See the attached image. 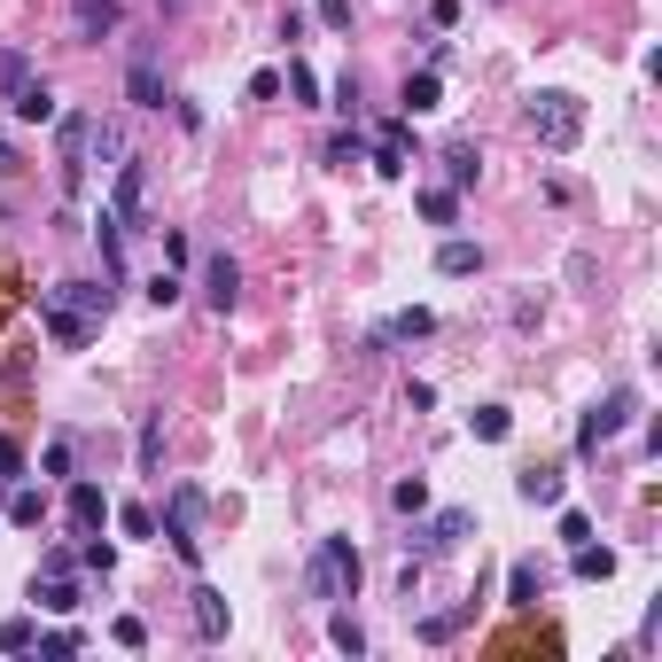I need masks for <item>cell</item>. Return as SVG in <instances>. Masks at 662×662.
I'll return each instance as SVG.
<instances>
[{
	"label": "cell",
	"mask_w": 662,
	"mask_h": 662,
	"mask_svg": "<svg viewBox=\"0 0 662 662\" xmlns=\"http://www.w3.org/2000/svg\"><path fill=\"white\" fill-rule=\"evenodd\" d=\"M312 16H319L327 32H351V0H312Z\"/></svg>",
	"instance_id": "f35d334b"
},
{
	"label": "cell",
	"mask_w": 662,
	"mask_h": 662,
	"mask_svg": "<svg viewBox=\"0 0 662 662\" xmlns=\"http://www.w3.org/2000/svg\"><path fill=\"white\" fill-rule=\"evenodd\" d=\"M359 156H367V133H359V125H344L336 141H327V164H336V172H351Z\"/></svg>",
	"instance_id": "e575fe53"
},
{
	"label": "cell",
	"mask_w": 662,
	"mask_h": 662,
	"mask_svg": "<svg viewBox=\"0 0 662 662\" xmlns=\"http://www.w3.org/2000/svg\"><path fill=\"white\" fill-rule=\"evenodd\" d=\"M507 601H515V608H538V601H546V569H538V561H515V569H507Z\"/></svg>",
	"instance_id": "4316f807"
},
{
	"label": "cell",
	"mask_w": 662,
	"mask_h": 662,
	"mask_svg": "<svg viewBox=\"0 0 662 662\" xmlns=\"http://www.w3.org/2000/svg\"><path fill=\"white\" fill-rule=\"evenodd\" d=\"M327 102H336V110H344V117L359 125V70H344V78H336V94H327Z\"/></svg>",
	"instance_id": "74e56055"
},
{
	"label": "cell",
	"mask_w": 662,
	"mask_h": 662,
	"mask_svg": "<svg viewBox=\"0 0 662 662\" xmlns=\"http://www.w3.org/2000/svg\"><path fill=\"white\" fill-rule=\"evenodd\" d=\"M40 319H47V336H55L63 351H87V336H94V319H78V312H63V304H47Z\"/></svg>",
	"instance_id": "7402d4cb"
},
{
	"label": "cell",
	"mask_w": 662,
	"mask_h": 662,
	"mask_svg": "<svg viewBox=\"0 0 662 662\" xmlns=\"http://www.w3.org/2000/svg\"><path fill=\"white\" fill-rule=\"evenodd\" d=\"M359 576H367V561H359L351 538H319L312 561H304V593L319 608H336V601H359Z\"/></svg>",
	"instance_id": "6da1fadb"
},
{
	"label": "cell",
	"mask_w": 662,
	"mask_h": 662,
	"mask_svg": "<svg viewBox=\"0 0 662 662\" xmlns=\"http://www.w3.org/2000/svg\"><path fill=\"white\" fill-rule=\"evenodd\" d=\"M327 647H336V654H351V662H359V654H367V631H359V616H344V608L327 616Z\"/></svg>",
	"instance_id": "d6a6232c"
},
{
	"label": "cell",
	"mask_w": 662,
	"mask_h": 662,
	"mask_svg": "<svg viewBox=\"0 0 662 662\" xmlns=\"http://www.w3.org/2000/svg\"><path fill=\"white\" fill-rule=\"evenodd\" d=\"M40 475H70V437H55V445L40 452Z\"/></svg>",
	"instance_id": "7bdbcfd3"
},
{
	"label": "cell",
	"mask_w": 662,
	"mask_h": 662,
	"mask_svg": "<svg viewBox=\"0 0 662 662\" xmlns=\"http://www.w3.org/2000/svg\"><path fill=\"white\" fill-rule=\"evenodd\" d=\"M9 117H16V125H47V117H55V87H47V78H32V87L9 102Z\"/></svg>",
	"instance_id": "603a6c76"
},
{
	"label": "cell",
	"mask_w": 662,
	"mask_h": 662,
	"mask_svg": "<svg viewBox=\"0 0 662 662\" xmlns=\"http://www.w3.org/2000/svg\"><path fill=\"white\" fill-rule=\"evenodd\" d=\"M475 624V593L460 601V608H445V616H422V647H445V639H460Z\"/></svg>",
	"instance_id": "ffe728a7"
},
{
	"label": "cell",
	"mask_w": 662,
	"mask_h": 662,
	"mask_svg": "<svg viewBox=\"0 0 662 662\" xmlns=\"http://www.w3.org/2000/svg\"><path fill=\"white\" fill-rule=\"evenodd\" d=\"M188 601H195V639L218 647V639H226V593H218V585H195Z\"/></svg>",
	"instance_id": "ac0fdd59"
},
{
	"label": "cell",
	"mask_w": 662,
	"mask_h": 662,
	"mask_svg": "<svg viewBox=\"0 0 662 662\" xmlns=\"http://www.w3.org/2000/svg\"><path fill=\"white\" fill-rule=\"evenodd\" d=\"M413 117H397V125H374V141H367V156H374V172L382 180H405L413 172V133H405Z\"/></svg>",
	"instance_id": "9c48e42d"
},
{
	"label": "cell",
	"mask_w": 662,
	"mask_h": 662,
	"mask_svg": "<svg viewBox=\"0 0 662 662\" xmlns=\"http://www.w3.org/2000/svg\"><path fill=\"white\" fill-rule=\"evenodd\" d=\"M24 601L47 608V616H78V608H87V585H78V569H32Z\"/></svg>",
	"instance_id": "52a82bcc"
},
{
	"label": "cell",
	"mask_w": 662,
	"mask_h": 662,
	"mask_svg": "<svg viewBox=\"0 0 662 662\" xmlns=\"http://www.w3.org/2000/svg\"><path fill=\"white\" fill-rule=\"evenodd\" d=\"M0 515H9L16 530H40V523H47V500H40L32 483H9V507H0Z\"/></svg>",
	"instance_id": "484cf974"
},
{
	"label": "cell",
	"mask_w": 662,
	"mask_h": 662,
	"mask_svg": "<svg viewBox=\"0 0 662 662\" xmlns=\"http://www.w3.org/2000/svg\"><path fill=\"white\" fill-rule=\"evenodd\" d=\"M125 102H133V110H164V70H156V47H148V40H141L133 63H125Z\"/></svg>",
	"instance_id": "7c38bea8"
},
{
	"label": "cell",
	"mask_w": 662,
	"mask_h": 662,
	"mask_svg": "<svg viewBox=\"0 0 662 662\" xmlns=\"http://www.w3.org/2000/svg\"><path fill=\"white\" fill-rule=\"evenodd\" d=\"M445 180H452V188H475V180H483V148H475V141H452V148H445Z\"/></svg>",
	"instance_id": "d4e9b609"
},
{
	"label": "cell",
	"mask_w": 662,
	"mask_h": 662,
	"mask_svg": "<svg viewBox=\"0 0 662 662\" xmlns=\"http://www.w3.org/2000/svg\"><path fill=\"white\" fill-rule=\"evenodd\" d=\"M70 24H78V40H110V32H125V9H117V0H78V9H70Z\"/></svg>",
	"instance_id": "9a60e30c"
},
{
	"label": "cell",
	"mask_w": 662,
	"mask_h": 662,
	"mask_svg": "<svg viewBox=\"0 0 662 662\" xmlns=\"http://www.w3.org/2000/svg\"><path fill=\"white\" fill-rule=\"evenodd\" d=\"M63 515H70V530H78V538L110 530V491H102V483H78V475H70V500H63Z\"/></svg>",
	"instance_id": "8fae6325"
},
{
	"label": "cell",
	"mask_w": 662,
	"mask_h": 662,
	"mask_svg": "<svg viewBox=\"0 0 662 662\" xmlns=\"http://www.w3.org/2000/svg\"><path fill=\"white\" fill-rule=\"evenodd\" d=\"M195 523H203V491H195V483H180L172 500H164L156 530H164V546H172L188 569H203V538H195Z\"/></svg>",
	"instance_id": "5b68a950"
},
{
	"label": "cell",
	"mask_w": 662,
	"mask_h": 662,
	"mask_svg": "<svg viewBox=\"0 0 662 662\" xmlns=\"http://www.w3.org/2000/svg\"><path fill=\"white\" fill-rule=\"evenodd\" d=\"M203 304H211V312H234V304H242V266H234L226 250L203 258Z\"/></svg>",
	"instance_id": "5bb4252c"
},
{
	"label": "cell",
	"mask_w": 662,
	"mask_h": 662,
	"mask_svg": "<svg viewBox=\"0 0 662 662\" xmlns=\"http://www.w3.org/2000/svg\"><path fill=\"white\" fill-rule=\"evenodd\" d=\"M110 639H117V647H133V654H141V647H148V624H141V616H117V624H110Z\"/></svg>",
	"instance_id": "60d3db41"
},
{
	"label": "cell",
	"mask_w": 662,
	"mask_h": 662,
	"mask_svg": "<svg viewBox=\"0 0 662 662\" xmlns=\"http://www.w3.org/2000/svg\"><path fill=\"white\" fill-rule=\"evenodd\" d=\"M585 538H593V523L576 515V507H561V546H585Z\"/></svg>",
	"instance_id": "f6af8a7d"
},
{
	"label": "cell",
	"mask_w": 662,
	"mask_h": 662,
	"mask_svg": "<svg viewBox=\"0 0 662 662\" xmlns=\"http://www.w3.org/2000/svg\"><path fill=\"white\" fill-rule=\"evenodd\" d=\"M468 530H475V507H437L429 523L413 515V530H405V561H437V553L468 546Z\"/></svg>",
	"instance_id": "277c9868"
},
{
	"label": "cell",
	"mask_w": 662,
	"mask_h": 662,
	"mask_svg": "<svg viewBox=\"0 0 662 662\" xmlns=\"http://www.w3.org/2000/svg\"><path fill=\"white\" fill-rule=\"evenodd\" d=\"M0 507H9V483H0Z\"/></svg>",
	"instance_id": "681fc988"
},
{
	"label": "cell",
	"mask_w": 662,
	"mask_h": 662,
	"mask_svg": "<svg viewBox=\"0 0 662 662\" xmlns=\"http://www.w3.org/2000/svg\"><path fill=\"white\" fill-rule=\"evenodd\" d=\"M422 336H437V312L429 304H405V312H390L374 336H367V351H390V344H422Z\"/></svg>",
	"instance_id": "30bf717a"
},
{
	"label": "cell",
	"mask_w": 662,
	"mask_h": 662,
	"mask_svg": "<svg viewBox=\"0 0 662 662\" xmlns=\"http://www.w3.org/2000/svg\"><path fill=\"white\" fill-rule=\"evenodd\" d=\"M9 172H24V156H16L9 141H0V180H9Z\"/></svg>",
	"instance_id": "c3c4849f"
},
{
	"label": "cell",
	"mask_w": 662,
	"mask_h": 662,
	"mask_svg": "<svg viewBox=\"0 0 662 662\" xmlns=\"http://www.w3.org/2000/svg\"><path fill=\"white\" fill-rule=\"evenodd\" d=\"M78 569H87V576H110V569H117V546H110V538L94 530L87 546H78Z\"/></svg>",
	"instance_id": "d590c367"
},
{
	"label": "cell",
	"mask_w": 662,
	"mask_h": 662,
	"mask_svg": "<svg viewBox=\"0 0 662 662\" xmlns=\"http://www.w3.org/2000/svg\"><path fill=\"white\" fill-rule=\"evenodd\" d=\"M468 429H475L483 445H507V437H515V413H507V405H475V413H468Z\"/></svg>",
	"instance_id": "f546056e"
},
{
	"label": "cell",
	"mask_w": 662,
	"mask_h": 662,
	"mask_svg": "<svg viewBox=\"0 0 662 662\" xmlns=\"http://www.w3.org/2000/svg\"><path fill=\"white\" fill-rule=\"evenodd\" d=\"M180 289H188L180 273H156V281H148V304H156V312H164V304H180Z\"/></svg>",
	"instance_id": "b9f144b4"
},
{
	"label": "cell",
	"mask_w": 662,
	"mask_h": 662,
	"mask_svg": "<svg viewBox=\"0 0 662 662\" xmlns=\"http://www.w3.org/2000/svg\"><path fill=\"white\" fill-rule=\"evenodd\" d=\"M110 218L117 226H141L148 218V156H125L117 180H110Z\"/></svg>",
	"instance_id": "ba28073f"
},
{
	"label": "cell",
	"mask_w": 662,
	"mask_h": 662,
	"mask_svg": "<svg viewBox=\"0 0 662 662\" xmlns=\"http://www.w3.org/2000/svg\"><path fill=\"white\" fill-rule=\"evenodd\" d=\"M437 273H445V281H468V273H483V242H468V234H445V242H437Z\"/></svg>",
	"instance_id": "2e32d148"
},
{
	"label": "cell",
	"mask_w": 662,
	"mask_h": 662,
	"mask_svg": "<svg viewBox=\"0 0 662 662\" xmlns=\"http://www.w3.org/2000/svg\"><path fill=\"white\" fill-rule=\"evenodd\" d=\"M110 523H117L125 538H156V507H141V500H125V507H110Z\"/></svg>",
	"instance_id": "836d02e7"
},
{
	"label": "cell",
	"mask_w": 662,
	"mask_h": 662,
	"mask_svg": "<svg viewBox=\"0 0 662 662\" xmlns=\"http://www.w3.org/2000/svg\"><path fill=\"white\" fill-rule=\"evenodd\" d=\"M87 110H55V188L87 195Z\"/></svg>",
	"instance_id": "8992f818"
},
{
	"label": "cell",
	"mask_w": 662,
	"mask_h": 662,
	"mask_svg": "<svg viewBox=\"0 0 662 662\" xmlns=\"http://www.w3.org/2000/svg\"><path fill=\"white\" fill-rule=\"evenodd\" d=\"M515 491H523L530 507H561V491H569V483H561V468H523V475H515Z\"/></svg>",
	"instance_id": "44dd1931"
},
{
	"label": "cell",
	"mask_w": 662,
	"mask_h": 662,
	"mask_svg": "<svg viewBox=\"0 0 662 662\" xmlns=\"http://www.w3.org/2000/svg\"><path fill=\"white\" fill-rule=\"evenodd\" d=\"M413 203H422V218H429V226H460V188H422Z\"/></svg>",
	"instance_id": "4dcf8cb0"
},
{
	"label": "cell",
	"mask_w": 662,
	"mask_h": 662,
	"mask_svg": "<svg viewBox=\"0 0 662 662\" xmlns=\"http://www.w3.org/2000/svg\"><path fill=\"white\" fill-rule=\"evenodd\" d=\"M78 647H87L78 631H40V654H47V662H63V654H78Z\"/></svg>",
	"instance_id": "ab89813d"
},
{
	"label": "cell",
	"mask_w": 662,
	"mask_h": 662,
	"mask_svg": "<svg viewBox=\"0 0 662 662\" xmlns=\"http://www.w3.org/2000/svg\"><path fill=\"white\" fill-rule=\"evenodd\" d=\"M429 16H437V32H452L460 24V0H429Z\"/></svg>",
	"instance_id": "7dc6e473"
},
{
	"label": "cell",
	"mask_w": 662,
	"mask_h": 662,
	"mask_svg": "<svg viewBox=\"0 0 662 662\" xmlns=\"http://www.w3.org/2000/svg\"><path fill=\"white\" fill-rule=\"evenodd\" d=\"M530 141L538 148H553V156H569L576 141H585V102L576 94H561V87H546V94H530Z\"/></svg>",
	"instance_id": "7a4b0ae2"
},
{
	"label": "cell",
	"mask_w": 662,
	"mask_h": 662,
	"mask_svg": "<svg viewBox=\"0 0 662 662\" xmlns=\"http://www.w3.org/2000/svg\"><path fill=\"white\" fill-rule=\"evenodd\" d=\"M437 102H445V78L437 70H413L405 87H397V117H429Z\"/></svg>",
	"instance_id": "e0dca14e"
},
{
	"label": "cell",
	"mask_w": 662,
	"mask_h": 662,
	"mask_svg": "<svg viewBox=\"0 0 662 662\" xmlns=\"http://www.w3.org/2000/svg\"><path fill=\"white\" fill-rule=\"evenodd\" d=\"M133 460H141V475H156V468H164V413H141V437H133Z\"/></svg>",
	"instance_id": "f1b7e54d"
},
{
	"label": "cell",
	"mask_w": 662,
	"mask_h": 662,
	"mask_svg": "<svg viewBox=\"0 0 662 662\" xmlns=\"http://www.w3.org/2000/svg\"><path fill=\"white\" fill-rule=\"evenodd\" d=\"M390 507H397V515H429V483H422V475H405V483L390 491Z\"/></svg>",
	"instance_id": "8d00e7d4"
},
{
	"label": "cell",
	"mask_w": 662,
	"mask_h": 662,
	"mask_svg": "<svg viewBox=\"0 0 662 662\" xmlns=\"http://www.w3.org/2000/svg\"><path fill=\"white\" fill-rule=\"evenodd\" d=\"M47 304H63V312H78V319H110L117 289H110V281H63V289H47Z\"/></svg>",
	"instance_id": "4fadbf2b"
},
{
	"label": "cell",
	"mask_w": 662,
	"mask_h": 662,
	"mask_svg": "<svg viewBox=\"0 0 662 662\" xmlns=\"http://www.w3.org/2000/svg\"><path fill=\"white\" fill-rule=\"evenodd\" d=\"M289 87H296V102H319V78H312L304 63H289Z\"/></svg>",
	"instance_id": "bcb514c9"
},
{
	"label": "cell",
	"mask_w": 662,
	"mask_h": 662,
	"mask_svg": "<svg viewBox=\"0 0 662 662\" xmlns=\"http://www.w3.org/2000/svg\"><path fill=\"white\" fill-rule=\"evenodd\" d=\"M40 647V616H0V654H32Z\"/></svg>",
	"instance_id": "1f68e13d"
},
{
	"label": "cell",
	"mask_w": 662,
	"mask_h": 662,
	"mask_svg": "<svg viewBox=\"0 0 662 662\" xmlns=\"http://www.w3.org/2000/svg\"><path fill=\"white\" fill-rule=\"evenodd\" d=\"M32 78H40V70H32V55H24V47H0V102H16Z\"/></svg>",
	"instance_id": "83f0119b"
},
{
	"label": "cell",
	"mask_w": 662,
	"mask_h": 662,
	"mask_svg": "<svg viewBox=\"0 0 662 662\" xmlns=\"http://www.w3.org/2000/svg\"><path fill=\"white\" fill-rule=\"evenodd\" d=\"M94 242H102V281L117 289V281H125V226L110 218V203H102V218H94Z\"/></svg>",
	"instance_id": "d6986e66"
},
{
	"label": "cell",
	"mask_w": 662,
	"mask_h": 662,
	"mask_svg": "<svg viewBox=\"0 0 662 662\" xmlns=\"http://www.w3.org/2000/svg\"><path fill=\"white\" fill-rule=\"evenodd\" d=\"M569 569H576V576H585V585H608V576H616V553L585 538V546H569Z\"/></svg>",
	"instance_id": "cb8c5ba5"
},
{
	"label": "cell",
	"mask_w": 662,
	"mask_h": 662,
	"mask_svg": "<svg viewBox=\"0 0 662 662\" xmlns=\"http://www.w3.org/2000/svg\"><path fill=\"white\" fill-rule=\"evenodd\" d=\"M631 413H639V390H631V382H616V390L585 413V422H576V460H593L601 445H616V437L631 429Z\"/></svg>",
	"instance_id": "3957f363"
},
{
	"label": "cell",
	"mask_w": 662,
	"mask_h": 662,
	"mask_svg": "<svg viewBox=\"0 0 662 662\" xmlns=\"http://www.w3.org/2000/svg\"><path fill=\"white\" fill-rule=\"evenodd\" d=\"M0 483H24V445L0 437Z\"/></svg>",
	"instance_id": "ee69618b"
}]
</instances>
